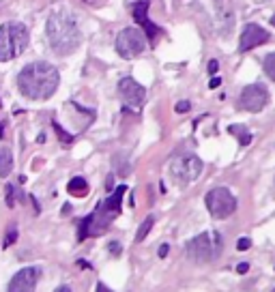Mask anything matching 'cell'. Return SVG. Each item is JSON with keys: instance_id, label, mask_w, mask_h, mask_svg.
<instances>
[{"instance_id": "6da1fadb", "label": "cell", "mask_w": 275, "mask_h": 292, "mask_svg": "<svg viewBox=\"0 0 275 292\" xmlns=\"http://www.w3.org/2000/svg\"><path fill=\"white\" fill-rule=\"evenodd\" d=\"M61 84V73L52 63L35 61L26 64L18 73V88L26 99L32 101H45L56 93Z\"/></svg>"}, {"instance_id": "7a4b0ae2", "label": "cell", "mask_w": 275, "mask_h": 292, "mask_svg": "<svg viewBox=\"0 0 275 292\" xmlns=\"http://www.w3.org/2000/svg\"><path fill=\"white\" fill-rule=\"evenodd\" d=\"M45 37L56 56L73 54L82 43V30H80L78 18L67 9L54 11L45 21Z\"/></svg>"}, {"instance_id": "3957f363", "label": "cell", "mask_w": 275, "mask_h": 292, "mask_svg": "<svg viewBox=\"0 0 275 292\" xmlns=\"http://www.w3.org/2000/svg\"><path fill=\"white\" fill-rule=\"evenodd\" d=\"M30 32L21 21H7L0 26V63L18 58L28 47Z\"/></svg>"}, {"instance_id": "277c9868", "label": "cell", "mask_w": 275, "mask_h": 292, "mask_svg": "<svg viewBox=\"0 0 275 292\" xmlns=\"http://www.w3.org/2000/svg\"><path fill=\"white\" fill-rule=\"evenodd\" d=\"M222 250V236L219 232H202V234L193 236V239L185 245L187 258L198 264L211 262Z\"/></svg>"}, {"instance_id": "5b68a950", "label": "cell", "mask_w": 275, "mask_h": 292, "mask_svg": "<svg viewBox=\"0 0 275 292\" xmlns=\"http://www.w3.org/2000/svg\"><path fill=\"white\" fill-rule=\"evenodd\" d=\"M202 159L193 153H181L170 161L168 172L172 176V181L179 183V185H190L198 176L202 174Z\"/></svg>"}, {"instance_id": "8992f818", "label": "cell", "mask_w": 275, "mask_h": 292, "mask_svg": "<svg viewBox=\"0 0 275 292\" xmlns=\"http://www.w3.org/2000/svg\"><path fill=\"white\" fill-rule=\"evenodd\" d=\"M147 50V35L140 28H123L116 35V52L121 58L125 61H131V58H138L140 54Z\"/></svg>"}, {"instance_id": "52a82bcc", "label": "cell", "mask_w": 275, "mask_h": 292, "mask_svg": "<svg viewBox=\"0 0 275 292\" xmlns=\"http://www.w3.org/2000/svg\"><path fill=\"white\" fill-rule=\"evenodd\" d=\"M204 204H207L209 213L215 219H226L236 210V198L228 191L226 187H215L204 196Z\"/></svg>"}, {"instance_id": "ba28073f", "label": "cell", "mask_w": 275, "mask_h": 292, "mask_svg": "<svg viewBox=\"0 0 275 292\" xmlns=\"http://www.w3.org/2000/svg\"><path fill=\"white\" fill-rule=\"evenodd\" d=\"M269 104V90L262 84H250L241 90L239 107L245 112H260Z\"/></svg>"}, {"instance_id": "9c48e42d", "label": "cell", "mask_w": 275, "mask_h": 292, "mask_svg": "<svg viewBox=\"0 0 275 292\" xmlns=\"http://www.w3.org/2000/svg\"><path fill=\"white\" fill-rule=\"evenodd\" d=\"M41 267H24L9 279L7 292H35L41 279Z\"/></svg>"}, {"instance_id": "30bf717a", "label": "cell", "mask_w": 275, "mask_h": 292, "mask_svg": "<svg viewBox=\"0 0 275 292\" xmlns=\"http://www.w3.org/2000/svg\"><path fill=\"white\" fill-rule=\"evenodd\" d=\"M118 93H121V99L129 107H140L147 99V88L142 84H138L133 78H123L118 82Z\"/></svg>"}, {"instance_id": "8fae6325", "label": "cell", "mask_w": 275, "mask_h": 292, "mask_svg": "<svg viewBox=\"0 0 275 292\" xmlns=\"http://www.w3.org/2000/svg\"><path fill=\"white\" fill-rule=\"evenodd\" d=\"M269 41V30H265L258 24H247L243 30H241V39H239V50L241 52H250L254 47L262 45V43Z\"/></svg>"}, {"instance_id": "7c38bea8", "label": "cell", "mask_w": 275, "mask_h": 292, "mask_svg": "<svg viewBox=\"0 0 275 292\" xmlns=\"http://www.w3.org/2000/svg\"><path fill=\"white\" fill-rule=\"evenodd\" d=\"M148 4H150V0H138V2L133 4V20H136L138 26L144 30V35H147L150 41H155L159 37V28L148 20Z\"/></svg>"}, {"instance_id": "4fadbf2b", "label": "cell", "mask_w": 275, "mask_h": 292, "mask_svg": "<svg viewBox=\"0 0 275 292\" xmlns=\"http://www.w3.org/2000/svg\"><path fill=\"white\" fill-rule=\"evenodd\" d=\"M67 191L75 198H84L86 193H88V183H86V178H82V176H75V178L69 181Z\"/></svg>"}, {"instance_id": "5bb4252c", "label": "cell", "mask_w": 275, "mask_h": 292, "mask_svg": "<svg viewBox=\"0 0 275 292\" xmlns=\"http://www.w3.org/2000/svg\"><path fill=\"white\" fill-rule=\"evenodd\" d=\"M13 170V155L9 148H0V176L7 178Z\"/></svg>"}, {"instance_id": "9a60e30c", "label": "cell", "mask_w": 275, "mask_h": 292, "mask_svg": "<svg viewBox=\"0 0 275 292\" xmlns=\"http://www.w3.org/2000/svg\"><path fill=\"white\" fill-rule=\"evenodd\" d=\"M114 170H116V174L118 176H129V172H131V164L127 161V157L125 155H116L114 157Z\"/></svg>"}, {"instance_id": "2e32d148", "label": "cell", "mask_w": 275, "mask_h": 292, "mask_svg": "<svg viewBox=\"0 0 275 292\" xmlns=\"http://www.w3.org/2000/svg\"><path fill=\"white\" fill-rule=\"evenodd\" d=\"M230 133H234L236 138H239V142H241V146H247L252 142V136H250V131H247V127H243V125H230V129H228Z\"/></svg>"}, {"instance_id": "e0dca14e", "label": "cell", "mask_w": 275, "mask_h": 292, "mask_svg": "<svg viewBox=\"0 0 275 292\" xmlns=\"http://www.w3.org/2000/svg\"><path fill=\"white\" fill-rule=\"evenodd\" d=\"M153 224H155V217H153V215H148V217L144 219L142 224H140V228H138V232H136V243L147 239V234L150 232V228H153Z\"/></svg>"}, {"instance_id": "ac0fdd59", "label": "cell", "mask_w": 275, "mask_h": 292, "mask_svg": "<svg viewBox=\"0 0 275 292\" xmlns=\"http://www.w3.org/2000/svg\"><path fill=\"white\" fill-rule=\"evenodd\" d=\"M262 67H265V73L275 82V52L267 54V56H265V63H262Z\"/></svg>"}, {"instance_id": "d6986e66", "label": "cell", "mask_w": 275, "mask_h": 292, "mask_svg": "<svg viewBox=\"0 0 275 292\" xmlns=\"http://www.w3.org/2000/svg\"><path fill=\"white\" fill-rule=\"evenodd\" d=\"M52 127H54V131H56V136H58V140H61V142H64V144H71V142H73V136H71V133L64 131V129L58 125L56 121L52 123Z\"/></svg>"}, {"instance_id": "ffe728a7", "label": "cell", "mask_w": 275, "mask_h": 292, "mask_svg": "<svg viewBox=\"0 0 275 292\" xmlns=\"http://www.w3.org/2000/svg\"><path fill=\"white\" fill-rule=\"evenodd\" d=\"M4 200H7V207H15V187L13 185H7L4 189Z\"/></svg>"}, {"instance_id": "44dd1931", "label": "cell", "mask_w": 275, "mask_h": 292, "mask_svg": "<svg viewBox=\"0 0 275 292\" xmlns=\"http://www.w3.org/2000/svg\"><path fill=\"white\" fill-rule=\"evenodd\" d=\"M15 241H18V230H11V232H7V236H4L2 247H4V250H9V245H13Z\"/></svg>"}, {"instance_id": "7402d4cb", "label": "cell", "mask_w": 275, "mask_h": 292, "mask_svg": "<svg viewBox=\"0 0 275 292\" xmlns=\"http://www.w3.org/2000/svg\"><path fill=\"white\" fill-rule=\"evenodd\" d=\"M250 247H252V239H247V236L236 241V250H239V251H247Z\"/></svg>"}, {"instance_id": "603a6c76", "label": "cell", "mask_w": 275, "mask_h": 292, "mask_svg": "<svg viewBox=\"0 0 275 292\" xmlns=\"http://www.w3.org/2000/svg\"><path fill=\"white\" fill-rule=\"evenodd\" d=\"M107 250H110V253H112V256H121L123 247H121V243H118V241H112L110 245H107Z\"/></svg>"}, {"instance_id": "cb8c5ba5", "label": "cell", "mask_w": 275, "mask_h": 292, "mask_svg": "<svg viewBox=\"0 0 275 292\" xmlns=\"http://www.w3.org/2000/svg\"><path fill=\"white\" fill-rule=\"evenodd\" d=\"M190 107H191L190 101H179V104H176V112H179V114H185V112H190Z\"/></svg>"}, {"instance_id": "d4e9b609", "label": "cell", "mask_w": 275, "mask_h": 292, "mask_svg": "<svg viewBox=\"0 0 275 292\" xmlns=\"http://www.w3.org/2000/svg\"><path fill=\"white\" fill-rule=\"evenodd\" d=\"M247 271H250V264H247V262L236 264V273H239V275H243V273H247Z\"/></svg>"}, {"instance_id": "484cf974", "label": "cell", "mask_w": 275, "mask_h": 292, "mask_svg": "<svg viewBox=\"0 0 275 292\" xmlns=\"http://www.w3.org/2000/svg\"><path fill=\"white\" fill-rule=\"evenodd\" d=\"M168 251H170V245H166V243H164V245L159 247V258H166V256H168Z\"/></svg>"}, {"instance_id": "4316f807", "label": "cell", "mask_w": 275, "mask_h": 292, "mask_svg": "<svg viewBox=\"0 0 275 292\" xmlns=\"http://www.w3.org/2000/svg\"><path fill=\"white\" fill-rule=\"evenodd\" d=\"M106 189H107V191H112V189H114V176H107V181H106Z\"/></svg>"}, {"instance_id": "83f0119b", "label": "cell", "mask_w": 275, "mask_h": 292, "mask_svg": "<svg viewBox=\"0 0 275 292\" xmlns=\"http://www.w3.org/2000/svg\"><path fill=\"white\" fill-rule=\"evenodd\" d=\"M219 84H222V80H219L217 75H213V78H211V82H209V86H211V88H217Z\"/></svg>"}, {"instance_id": "f1b7e54d", "label": "cell", "mask_w": 275, "mask_h": 292, "mask_svg": "<svg viewBox=\"0 0 275 292\" xmlns=\"http://www.w3.org/2000/svg\"><path fill=\"white\" fill-rule=\"evenodd\" d=\"M217 69H219V63H217V61H211V63H209V71H211V73H217Z\"/></svg>"}, {"instance_id": "f546056e", "label": "cell", "mask_w": 275, "mask_h": 292, "mask_svg": "<svg viewBox=\"0 0 275 292\" xmlns=\"http://www.w3.org/2000/svg\"><path fill=\"white\" fill-rule=\"evenodd\" d=\"M97 292H112V290L107 288L106 284H97Z\"/></svg>"}, {"instance_id": "4dcf8cb0", "label": "cell", "mask_w": 275, "mask_h": 292, "mask_svg": "<svg viewBox=\"0 0 275 292\" xmlns=\"http://www.w3.org/2000/svg\"><path fill=\"white\" fill-rule=\"evenodd\" d=\"M54 292H71V288H69V286H58Z\"/></svg>"}, {"instance_id": "1f68e13d", "label": "cell", "mask_w": 275, "mask_h": 292, "mask_svg": "<svg viewBox=\"0 0 275 292\" xmlns=\"http://www.w3.org/2000/svg\"><path fill=\"white\" fill-rule=\"evenodd\" d=\"M4 138V123H0V140Z\"/></svg>"}, {"instance_id": "d6a6232c", "label": "cell", "mask_w": 275, "mask_h": 292, "mask_svg": "<svg viewBox=\"0 0 275 292\" xmlns=\"http://www.w3.org/2000/svg\"><path fill=\"white\" fill-rule=\"evenodd\" d=\"M78 264H80V267H84V269H90V264H88V262H84V260H80Z\"/></svg>"}, {"instance_id": "836d02e7", "label": "cell", "mask_w": 275, "mask_h": 292, "mask_svg": "<svg viewBox=\"0 0 275 292\" xmlns=\"http://www.w3.org/2000/svg\"><path fill=\"white\" fill-rule=\"evenodd\" d=\"M271 26H273V28H275V15H273V18H271Z\"/></svg>"}, {"instance_id": "e575fe53", "label": "cell", "mask_w": 275, "mask_h": 292, "mask_svg": "<svg viewBox=\"0 0 275 292\" xmlns=\"http://www.w3.org/2000/svg\"><path fill=\"white\" fill-rule=\"evenodd\" d=\"M254 2H260L262 4V2H269V0H254Z\"/></svg>"}, {"instance_id": "d590c367", "label": "cell", "mask_w": 275, "mask_h": 292, "mask_svg": "<svg viewBox=\"0 0 275 292\" xmlns=\"http://www.w3.org/2000/svg\"><path fill=\"white\" fill-rule=\"evenodd\" d=\"M273 185H275V181H273Z\"/></svg>"}, {"instance_id": "8d00e7d4", "label": "cell", "mask_w": 275, "mask_h": 292, "mask_svg": "<svg viewBox=\"0 0 275 292\" xmlns=\"http://www.w3.org/2000/svg\"><path fill=\"white\" fill-rule=\"evenodd\" d=\"M271 292H275V290H271Z\"/></svg>"}]
</instances>
